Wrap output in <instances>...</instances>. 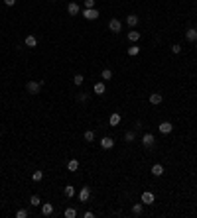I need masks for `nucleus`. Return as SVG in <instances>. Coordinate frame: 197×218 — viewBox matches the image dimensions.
<instances>
[{
  "instance_id": "obj_1",
  "label": "nucleus",
  "mask_w": 197,
  "mask_h": 218,
  "mask_svg": "<svg viewBox=\"0 0 197 218\" xmlns=\"http://www.w3.org/2000/svg\"><path fill=\"white\" fill-rule=\"evenodd\" d=\"M41 85H44V81H28L26 89H28V93H30V94H37V93H40V89H41Z\"/></svg>"
},
{
  "instance_id": "obj_2",
  "label": "nucleus",
  "mask_w": 197,
  "mask_h": 218,
  "mask_svg": "<svg viewBox=\"0 0 197 218\" xmlns=\"http://www.w3.org/2000/svg\"><path fill=\"white\" fill-rule=\"evenodd\" d=\"M83 16H85L87 20H97L99 18V10L97 8H85V10H83Z\"/></svg>"
},
{
  "instance_id": "obj_3",
  "label": "nucleus",
  "mask_w": 197,
  "mask_h": 218,
  "mask_svg": "<svg viewBox=\"0 0 197 218\" xmlns=\"http://www.w3.org/2000/svg\"><path fill=\"white\" fill-rule=\"evenodd\" d=\"M108 30L114 32V33H118L120 30H122V22H120V20H116V18H112L111 22H108Z\"/></svg>"
},
{
  "instance_id": "obj_4",
  "label": "nucleus",
  "mask_w": 197,
  "mask_h": 218,
  "mask_svg": "<svg viewBox=\"0 0 197 218\" xmlns=\"http://www.w3.org/2000/svg\"><path fill=\"white\" fill-rule=\"evenodd\" d=\"M67 12H69V16H79L81 6H79L77 2H69V4H67Z\"/></svg>"
},
{
  "instance_id": "obj_5",
  "label": "nucleus",
  "mask_w": 197,
  "mask_h": 218,
  "mask_svg": "<svg viewBox=\"0 0 197 218\" xmlns=\"http://www.w3.org/2000/svg\"><path fill=\"white\" fill-rule=\"evenodd\" d=\"M100 148H103V149H111V148H114V140H112L111 136H104L103 140H100Z\"/></svg>"
},
{
  "instance_id": "obj_6",
  "label": "nucleus",
  "mask_w": 197,
  "mask_h": 218,
  "mask_svg": "<svg viewBox=\"0 0 197 218\" xmlns=\"http://www.w3.org/2000/svg\"><path fill=\"white\" fill-rule=\"evenodd\" d=\"M89 199H91V189L89 187H83L81 191H79V200H81V203H87Z\"/></svg>"
},
{
  "instance_id": "obj_7",
  "label": "nucleus",
  "mask_w": 197,
  "mask_h": 218,
  "mask_svg": "<svg viewBox=\"0 0 197 218\" xmlns=\"http://www.w3.org/2000/svg\"><path fill=\"white\" fill-rule=\"evenodd\" d=\"M142 144H144V148H152L154 145V134H144V136H142Z\"/></svg>"
},
{
  "instance_id": "obj_8",
  "label": "nucleus",
  "mask_w": 197,
  "mask_h": 218,
  "mask_svg": "<svg viewBox=\"0 0 197 218\" xmlns=\"http://www.w3.org/2000/svg\"><path fill=\"white\" fill-rule=\"evenodd\" d=\"M154 200H156V196H154V192H150V191L142 192V203H144V204H152Z\"/></svg>"
},
{
  "instance_id": "obj_9",
  "label": "nucleus",
  "mask_w": 197,
  "mask_h": 218,
  "mask_svg": "<svg viewBox=\"0 0 197 218\" xmlns=\"http://www.w3.org/2000/svg\"><path fill=\"white\" fill-rule=\"evenodd\" d=\"M41 214H44V216H51V214H53V204H51V203L41 204Z\"/></svg>"
},
{
  "instance_id": "obj_10",
  "label": "nucleus",
  "mask_w": 197,
  "mask_h": 218,
  "mask_svg": "<svg viewBox=\"0 0 197 218\" xmlns=\"http://www.w3.org/2000/svg\"><path fill=\"white\" fill-rule=\"evenodd\" d=\"M152 175L154 177H162V175H164V165H162V163H156V165L152 167Z\"/></svg>"
},
{
  "instance_id": "obj_11",
  "label": "nucleus",
  "mask_w": 197,
  "mask_h": 218,
  "mask_svg": "<svg viewBox=\"0 0 197 218\" xmlns=\"http://www.w3.org/2000/svg\"><path fill=\"white\" fill-rule=\"evenodd\" d=\"M158 128H160V132H162V134H171L174 126H171V122H162L160 126H158Z\"/></svg>"
},
{
  "instance_id": "obj_12",
  "label": "nucleus",
  "mask_w": 197,
  "mask_h": 218,
  "mask_svg": "<svg viewBox=\"0 0 197 218\" xmlns=\"http://www.w3.org/2000/svg\"><path fill=\"white\" fill-rule=\"evenodd\" d=\"M185 39L191 41V43H193V41H197V30H195V28H191V30L185 32Z\"/></svg>"
},
{
  "instance_id": "obj_13",
  "label": "nucleus",
  "mask_w": 197,
  "mask_h": 218,
  "mask_svg": "<svg viewBox=\"0 0 197 218\" xmlns=\"http://www.w3.org/2000/svg\"><path fill=\"white\" fill-rule=\"evenodd\" d=\"M93 90H95V94H104V90H107V87H104V83H95Z\"/></svg>"
},
{
  "instance_id": "obj_14",
  "label": "nucleus",
  "mask_w": 197,
  "mask_h": 218,
  "mask_svg": "<svg viewBox=\"0 0 197 218\" xmlns=\"http://www.w3.org/2000/svg\"><path fill=\"white\" fill-rule=\"evenodd\" d=\"M162 100H164V96H162L160 93L150 94V102H152V104H162Z\"/></svg>"
},
{
  "instance_id": "obj_15",
  "label": "nucleus",
  "mask_w": 197,
  "mask_h": 218,
  "mask_svg": "<svg viewBox=\"0 0 197 218\" xmlns=\"http://www.w3.org/2000/svg\"><path fill=\"white\" fill-rule=\"evenodd\" d=\"M138 22H140V20H138V16H134V14H130V16H126V24L130 28H134V26H138Z\"/></svg>"
},
{
  "instance_id": "obj_16",
  "label": "nucleus",
  "mask_w": 197,
  "mask_h": 218,
  "mask_svg": "<svg viewBox=\"0 0 197 218\" xmlns=\"http://www.w3.org/2000/svg\"><path fill=\"white\" fill-rule=\"evenodd\" d=\"M67 169L75 173V171L79 169V161H77V159H69V161H67Z\"/></svg>"
},
{
  "instance_id": "obj_17",
  "label": "nucleus",
  "mask_w": 197,
  "mask_h": 218,
  "mask_svg": "<svg viewBox=\"0 0 197 218\" xmlns=\"http://www.w3.org/2000/svg\"><path fill=\"white\" fill-rule=\"evenodd\" d=\"M142 212H144V203H142V204H134V206H132V214L134 216H140Z\"/></svg>"
},
{
  "instance_id": "obj_18",
  "label": "nucleus",
  "mask_w": 197,
  "mask_h": 218,
  "mask_svg": "<svg viewBox=\"0 0 197 218\" xmlns=\"http://www.w3.org/2000/svg\"><path fill=\"white\" fill-rule=\"evenodd\" d=\"M108 124H111V126H118V124H120V114H116V112H114V114H111Z\"/></svg>"
},
{
  "instance_id": "obj_19",
  "label": "nucleus",
  "mask_w": 197,
  "mask_h": 218,
  "mask_svg": "<svg viewBox=\"0 0 197 218\" xmlns=\"http://www.w3.org/2000/svg\"><path fill=\"white\" fill-rule=\"evenodd\" d=\"M26 45H28V47H36V45H37V37L36 36H28L26 37Z\"/></svg>"
},
{
  "instance_id": "obj_20",
  "label": "nucleus",
  "mask_w": 197,
  "mask_h": 218,
  "mask_svg": "<svg viewBox=\"0 0 197 218\" xmlns=\"http://www.w3.org/2000/svg\"><path fill=\"white\" fill-rule=\"evenodd\" d=\"M63 195L67 196V199H71V196H73V195H75V189H73V187H71V185H67V187L63 189Z\"/></svg>"
},
{
  "instance_id": "obj_21",
  "label": "nucleus",
  "mask_w": 197,
  "mask_h": 218,
  "mask_svg": "<svg viewBox=\"0 0 197 218\" xmlns=\"http://www.w3.org/2000/svg\"><path fill=\"white\" fill-rule=\"evenodd\" d=\"M83 138H85V141H95V132H93V130H87Z\"/></svg>"
},
{
  "instance_id": "obj_22",
  "label": "nucleus",
  "mask_w": 197,
  "mask_h": 218,
  "mask_svg": "<svg viewBox=\"0 0 197 218\" xmlns=\"http://www.w3.org/2000/svg\"><path fill=\"white\" fill-rule=\"evenodd\" d=\"M128 39H130V41H138V39H140V32H128Z\"/></svg>"
},
{
  "instance_id": "obj_23",
  "label": "nucleus",
  "mask_w": 197,
  "mask_h": 218,
  "mask_svg": "<svg viewBox=\"0 0 197 218\" xmlns=\"http://www.w3.org/2000/svg\"><path fill=\"white\" fill-rule=\"evenodd\" d=\"M63 214H65V218H75L77 216V210H75V208H65Z\"/></svg>"
},
{
  "instance_id": "obj_24",
  "label": "nucleus",
  "mask_w": 197,
  "mask_h": 218,
  "mask_svg": "<svg viewBox=\"0 0 197 218\" xmlns=\"http://www.w3.org/2000/svg\"><path fill=\"white\" fill-rule=\"evenodd\" d=\"M30 204H32V206H40V204H41L40 196H37V195H33V196H30Z\"/></svg>"
},
{
  "instance_id": "obj_25",
  "label": "nucleus",
  "mask_w": 197,
  "mask_h": 218,
  "mask_svg": "<svg viewBox=\"0 0 197 218\" xmlns=\"http://www.w3.org/2000/svg\"><path fill=\"white\" fill-rule=\"evenodd\" d=\"M100 77H103L104 81H111V79H112V71H111V69H104V71H103V75H100Z\"/></svg>"
},
{
  "instance_id": "obj_26",
  "label": "nucleus",
  "mask_w": 197,
  "mask_h": 218,
  "mask_svg": "<svg viewBox=\"0 0 197 218\" xmlns=\"http://www.w3.org/2000/svg\"><path fill=\"white\" fill-rule=\"evenodd\" d=\"M83 81H85V79H83V75H81V73H79V75H75V77H73V83H75L77 87H81V85H83Z\"/></svg>"
},
{
  "instance_id": "obj_27",
  "label": "nucleus",
  "mask_w": 197,
  "mask_h": 218,
  "mask_svg": "<svg viewBox=\"0 0 197 218\" xmlns=\"http://www.w3.org/2000/svg\"><path fill=\"white\" fill-rule=\"evenodd\" d=\"M41 179H44V173H41V171H36V173H32V181H41Z\"/></svg>"
},
{
  "instance_id": "obj_28",
  "label": "nucleus",
  "mask_w": 197,
  "mask_h": 218,
  "mask_svg": "<svg viewBox=\"0 0 197 218\" xmlns=\"http://www.w3.org/2000/svg\"><path fill=\"white\" fill-rule=\"evenodd\" d=\"M138 53H140V47H136V45H134V47H128V55H130V57L138 55Z\"/></svg>"
},
{
  "instance_id": "obj_29",
  "label": "nucleus",
  "mask_w": 197,
  "mask_h": 218,
  "mask_svg": "<svg viewBox=\"0 0 197 218\" xmlns=\"http://www.w3.org/2000/svg\"><path fill=\"white\" fill-rule=\"evenodd\" d=\"M16 218H28V210L26 208H20V210L16 212Z\"/></svg>"
},
{
  "instance_id": "obj_30",
  "label": "nucleus",
  "mask_w": 197,
  "mask_h": 218,
  "mask_svg": "<svg viewBox=\"0 0 197 218\" xmlns=\"http://www.w3.org/2000/svg\"><path fill=\"white\" fill-rule=\"evenodd\" d=\"M124 140L126 141H134V132H126L124 134Z\"/></svg>"
},
{
  "instance_id": "obj_31",
  "label": "nucleus",
  "mask_w": 197,
  "mask_h": 218,
  "mask_svg": "<svg viewBox=\"0 0 197 218\" xmlns=\"http://www.w3.org/2000/svg\"><path fill=\"white\" fill-rule=\"evenodd\" d=\"M179 51H181V45H178V43H175V45H171V53H175V55H178Z\"/></svg>"
},
{
  "instance_id": "obj_32",
  "label": "nucleus",
  "mask_w": 197,
  "mask_h": 218,
  "mask_svg": "<svg viewBox=\"0 0 197 218\" xmlns=\"http://www.w3.org/2000/svg\"><path fill=\"white\" fill-rule=\"evenodd\" d=\"M85 8H95V0H85Z\"/></svg>"
},
{
  "instance_id": "obj_33",
  "label": "nucleus",
  "mask_w": 197,
  "mask_h": 218,
  "mask_svg": "<svg viewBox=\"0 0 197 218\" xmlns=\"http://www.w3.org/2000/svg\"><path fill=\"white\" fill-rule=\"evenodd\" d=\"M77 100H79V102H85V100H87V94H85V93L77 94Z\"/></svg>"
},
{
  "instance_id": "obj_34",
  "label": "nucleus",
  "mask_w": 197,
  "mask_h": 218,
  "mask_svg": "<svg viewBox=\"0 0 197 218\" xmlns=\"http://www.w3.org/2000/svg\"><path fill=\"white\" fill-rule=\"evenodd\" d=\"M4 4H6V6H14L16 0H4Z\"/></svg>"
},
{
  "instance_id": "obj_35",
  "label": "nucleus",
  "mask_w": 197,
  "mask_h": 218,
  "mask_svg": "<svg viewBox=\"0 0 197 218\" xmlns=\"http://www.w3.org/2000/svg\"><path fill=\"white\" fill-rule=\"evenodd\" d=\"M195 49H197V43H195Z\"/></svg>"
},
{
  "instance_id": "obj_36",
  "label": "nucleus",
  "mask_w": 197,
  "mask_h": 218,
  "mask_svg": "<svg viewBox=\"0 0 197 218\" xmlns=\"http://www.w3.org/2000/svg\"><path fill=\"white\" fill-rule=\"evenodd\" d=\"M51 2H55V0H51Z\"/></svg>"
}]
</instances>
